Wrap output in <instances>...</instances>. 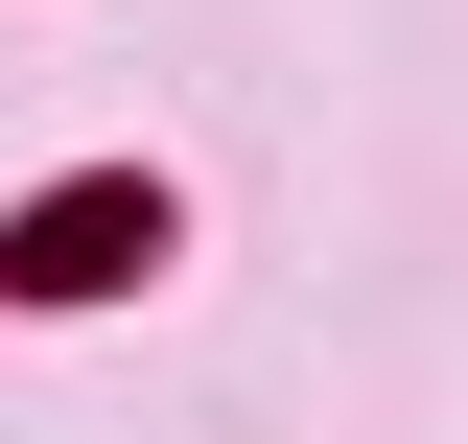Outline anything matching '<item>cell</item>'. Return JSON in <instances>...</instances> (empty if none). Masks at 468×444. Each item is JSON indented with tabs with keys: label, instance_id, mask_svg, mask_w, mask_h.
<instances>
[{
	"label": "cell",
	"instance_id": "6da1fadb",
	"mask_svg": "<svg viewBox=\"0 0 468 444\" xmlns=\"http://www.w3.org/2000/svg\"><path fill=\"white\" fill-rule=\"evenodd\" d=\"M141 187H48V211H24V280H141Z\"/></svg>",
	"mask_w": 468,
	"mask_h": 444
}]
</instances>
